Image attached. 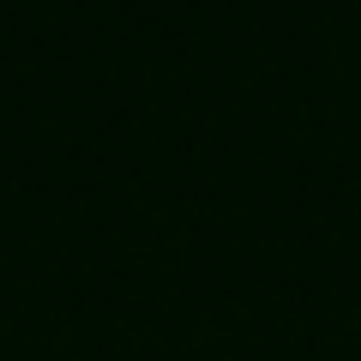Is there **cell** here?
Wrapping results in <instances>:
<instances>
[]
</instances>
